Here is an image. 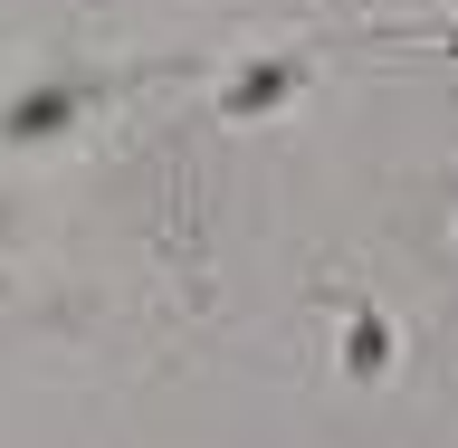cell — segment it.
Returning a JSON list of instances; mask_svg holds the SVG:
<instances>
[{
  "instance_id": "6da1fadb",
  "label": "cell",
  "mask_w": 458,
  "mask_h": 448,
  "mask_svg": "<svg viewBox=\"0 0 458 448\" xmlns=\"http://www.w3.org/2000/svg\"><path fill=\"white\" fill-rule=\"evenodd\" d=\"M67 114H77V86H38V96L10 114V134H20V143H38V134H57Z\"/></svg>"
},
{
  "instance_id": "7a4b0ae2",
  "label": "cell",
  "mask_w": 458,
  "mask_h": 448,
  "mask_svg": "<svg viewBox=\"0 0 458 448\" xmlns=\"http://www.w3.org/2000/svg\"><path fill=\"white\" fill-rule=\"evenodd\" d=\"M286 86H296V67H286V57H267V67H249V77L229 86V114H258V106H277Z\"/></svg>"
},
{
  "instance_id": "3957f363",
  "label": "cell",
  "mask_w": 458,
  "mask_h": 448,
  "mask_svg": "<svg viewBox=\"0 0 458 448\" xmlns=\"http://www.w3.org/2000/svg\"><path fill=\"white\" fill-rule=\"evenodd\" d=\"M344 363H353V372H382V363H392V334H382V325L363 315V325L344 334Z\"/></svg>"
}]
</instances>
